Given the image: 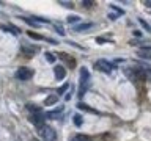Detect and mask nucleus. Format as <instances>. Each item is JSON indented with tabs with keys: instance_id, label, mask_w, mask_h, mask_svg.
I'll use <instances>...</instances> for the list:
<instances>
[{
	"instance_id": "f257e3e1",
	"label": "nucleus",
	"mask_w": 151,
	"mask_h": 141,
	"mask_svg": "<svg viewBox=\"0 0 151 141\" xmlns=\"http://www.w3.org/2000/svg\"><path fill=\"white\" fill-rule=\"evenodd\" d=\"M38 135L41 136L44 141H54L57 138V133H55V130L52 129V127L49 125H41V127H38Z\"/></svg>"
},
{
	"instance_id": "f03ea898",
	"label": "nucleus",
	"mask_w": 151,
	"mask_h": 141,
	"mask_svg": "<svg viewBox=\"0 0 151 141\" xmlns=\"http://www.w3.org/2000/svg\"><path fill=\"white\" fill-rule=\"evenodd\" d=\"M33 77V70L30 68H19L16 70V78L22 80V82H25V80H30Z\"/></svg>"
},
{
	"instance_id": "7ed1b4c3",
	"label": "nucleus",
	"mask_w": 151,
	"mask_h": 141,
	"mask_svg": "<svg viewBox=\"0 0 151 141\" xmlns=\"http://www.w3.org/2000/svg\"><path fill=\"white\" fill-rule=\"evenodd\" d=\"M96 68L99 69V70H102V72H112V69H113V66L109 63V61H106V60H99L98 63H96Z\"/></svg>"
},
{
	"instance_id": "20e7f679",
	"label": "nucleus",
	"mask_w": 151,
	"mask_h": 141,
	"mask_svg": "<svg viewBox=\"0 0 151 141\" xmlns=\"http://www.w3.org/2000/svg\"><path fill=\"white\" fill-rule=\"evenodd\" d=\"M22 52H24L27 56H33L35 53H38V52H40V47L30 46V44H24V46H22Z\"/></svg>"
},
{
	"instance_id": "39448f33",
	"label": "nucleus",
	"mask_w": 151,
	"mask_h": 141,
	"mask_svg": "<svg viewBox=\"0 0 151 141\" xmlns=\"http://www.w3.org/2000/svg\"><path fill=\"white\" fill-rule=\"evenodd\" d=\"M44 118H46V116L41 115V113H35V115L30 116V121H32L35 125L41 127V125H44Z\"/></svg>"
},
{
	"instance_id": "423d86ee",
	"label": "nucleus",
	"mask_w": 151,
	"mask_h": 141,
	"mask_svg": "<svg viewBox=\"0 0 151 141\" xmlns=\"http://www.w3.org/2000/svg\"><path fill=\"white\" fill-rule=\"evenodd\" d=\"M54 74H55V78L57 80H63L66 77V69L65 66H55L54 68Z\"/></svg>"
},
{
	"instance_id": "0eeeda50",
	"label": "nucleus",
	"mask_w": 151,
	"mask_h": 141,
	"mask_svg": "<svg viewBox=\"0 0 151 141\" xmlns=\"http://www.w3.org/2000/svg\"><path fill=\"white\" fill-rule=\"evenodd\" d=\"M61 115H63V108H58V110H55V111H49L46 115V118H50V119H60Z\"/></svg>"
},
{
	"instance_id": "6e6552de",
	"label": "nucleus",
	"mask_w": 151,
	"mask_h": 141,
	"mask_svg": "<svg viewBox=\"0 0 151 141\" xmlns=\"http://www.w3.org/2000/svg\"><path fill=\"white\" fill-rule=\"evenodd\" d=\"M57 100H58L57 96H47L44 99V105H54V103H57Z\"/></svg>"
},
{
	"instance_id": "1a4fd4ad",
	"label": "nucleus",
	"mask_w": 151,
	"mask_h": 141,
	"mask_svg": "<svg viewBox=\"0 0 151 141\" xmlns=\"http://www.w3.org/2000/svg\"><path fill=\"white\" fill-rule=\"evenodd\" d=\"M91 25H93V24H80V25H76L74 27V30L76 31H83V30H88V28H91Z\"/></svg>"
},
{
	"instance_id": "9d476101",
	"label": "nucleus",
	"mask_w": 151,
	"mask_h": 141,
	"mask_svg": "<svg viewBox=\"0 0 151 141\" xmlns=\"http://www.w3.org/2000/svg\"><path fill=\"white\" fill-rule=\"evenodd\" d=\"M27 110L33 111V115H35V113H41V108L38 107V105H35V103H28V105H27Z\"/></svg>"
},
{
	"instance_id": "9b49d317",
	"label": "nucleus",
	"mask_w": 151,
	"mask_h": 141,
	"mask_svg": "<svg viewBox=\"0 0 151 141\" xmlns=\"http://www.w3.org/2000/svg\"><path fill=\"white\" fill-rule=\"evenodd\" d=\"M73 119H74V124L76 125H77V127H80V125H82V116H80V115H74V118H73Z\"/></svg>"
},
{
	"instance_id": "f8f14e48",
	"label": "nucleus",
	"mask_w": 151,
	"mask_h": 141,
	"mask_svg": "<svg viewBox=\"0 0 151 141\" xmlns=\"http://www.w3.org/2000/svg\"><path fill=\"white\" fill-rule=\"evenodd\" d=\"M71 141H90V140H88V136H85V135H76Z\"/></svg>"
},
{
	"instance_id": "ddd939ff",
	"label": "nucleus",
	"mask_w": 151,
	"mask_h": 141,
	"mask_svg": "<svg viewBox=\"0 0 151 141\" xmlns=\"http://www.w3.org/2000/svg\"><path fill=\"white\" fill-rule=\"evenodd\" d=\"M46 60L49 61V63H55L57 56H55L54 53H50V52H47V53H46Z\"/></svg>"
},
{
	"instance_id": "4468645a",
	"label": "nucleus",
	"mask_w": 151,
	"mask_h": 141,
	"mask_svg": "<svg viewBox=\"0 0 151 141\" xmlns=\"http://www.w3.org/2000/svg\"><path fill=\"white\" fill-rule=\"evenodd\" d=\"M139 22L142 24V27H143L146 31H150V33H151V25H150V24H146V22L143 21V19H139Z\"/></svg>"
},
{
	"instance_id": "2eb2a0df",
	"label": "nucleus",
	"mask_w": 151,
	"mask_h": 141,
	"mask_svg": "<svg viewBox=\"0 0 151 141\" xmlns=\"http://www.w3.org/2000/svg\"><path fill=\"white\" fill-rule=\"evenodd\" d=\"M79 108H80V110H85V111H91V113H96V111L93 110V108H90L88 105H85V103H79Z\"/></svg>"
},
{
	"instance_id": "dca6fc26",
	"label": "nucleus",
	"mask_w": 151,
	"mask_h": 141,
	"mask_svg": "<svg viewBox=\"0 0 151 141\" xmlns=\"http://www.w3.org/2000/svg\"><path fill=\"white\" fill-rule=\"evenodd\" d=\"M79 21H80V17H79V16H69V17H68V22H69V24H74V22L77 24Z\"/></svg>"
},
{
	"instance_id": "f3484780",
	"label": "nucleus",
	"mask_w": 151,
	"mask_h": 141,
	"mask_svg": "<svg viewBox=\"0 0 151 141\" xmlns=\"http://www.w3.org/2000/svg\"><path fill=\"white\" fill-rule=\"evenodd\" d=\"M28 36L33 38V39H38V41L42 39V36H41V35H36V33H32V31H28Z\"/></svg>"
},
{
	"instance_id": "a211bd4d",
	"label": "nucleus",
	"mask_w": 151,
	"mask_h": 141,
	"mask_svg": "<svg viewBox=\"0 0 151 141\" xmlns=\"http://www.w3.org/2000/svg\"><path fill=\"white\" fill-rule=\"evenodd\" d=\"M66 89H68V83H65L63 86H60L58 89H57V93H58V94H63V93L66 91Z\"/></svg>"
},
{
	"instance_id": "6ab92c4d",
	"label": "nucleus",
	"mask_w": 151,
	"mask_h": 141,
	"mask_svg": "<svg viewBox=\"0 0 151 141\" xmlns=\"http://www.w3.org/2000/svg\"><path fill=\"white\" fill-rule=\"evenodd\" d=\"M82 5H83L85 8H91L93 5H94V2H88V0H83V2H82Z\"/></svg>"
},
{
	"instance_id": "aec40b11",
	"label": "nucleus",
	"mask_w": 151,
	"mask_h": 141,
	"mask_svg": "<svg viewBox=\"0 0 151 141\" xmlns=\"http://www.w3.org/2000/svg\"><path fill=\"white\" fill-rule=\"evenodd\" d=\"M145 74H146V80H151V68H145Z\"/></svg>"
},
{
	"instance_id": "412c9836",
	"label": "nucleus",
	"mask_w": 151,
	"mask_h": 141,
	"mask_svg": "<svg viewBox=\"0 0 151 141\" xmlns=\"http://www.w3.org/2000/svg\"><path fill=\"white\" fill-rule=\"evenodd\" d=\"M61 5H63V6H66V8H73V5H71L69 2H60Z\"/></svg>"
},
{
	"instance_id": "4be33fe9",
	"label": "nucleus",
	"mask_w": 151,
	"mask_h": 141,
	"mask_svg": "<svg viewBox=\"0 0 151 141\" xmlns=\"http://www.w3.org/2000/svg\"><path fill=\"white\" fill-rule=\"evenodd\" d=\"M55 28H57V31H58L60 35H65V30H63V28H61V27H58V25H57Z\"/></svg>"
},
{
	"instance_id": "5701e85b",
	"label": "nucleus",
	"mask_w": 151,
	"mask_h": 141,
	"mask_svg": "<svg viewBox=\"0 0 151 141\" xmlns=\"http://www.w3.org/2000/svg\"><path fill=\"white\" fill-rule=\"evenodd\" d=\"M112 9H115V11H116L118 14H123V11H121V9H120V8H116V6H115V5H112Z\"/></svg>"
},
{
	"instance_id": "b1692460",
	"label": "nucleus",
	"mask_w": 151,
	"mask_h": 141,
	"mask_svg": "<svg viewBox=\"0 0 151 141\" xmlns=\"http://www.w3.org/2000/svg\"><path fill=\"white\" fill-rule=\"evenodd\" d=\"M109 19H112V21H115V19H116V16H115V14H109Z\"/></svg>"
},
{
	"instance_id": "393cba45",
	"label": "nucleus",
	"mask_w": 151,
	"mask_h": 141,
	"mask_svg": "<svg viewBox=\"0 0 151 141\" xmlns=\"http://www.w3.org/2000/svg\"><path fill=\"white\" fill-rule=\"evenodd\" d=\"M134 36H139V38H140V36H142V33H140V31H134Z\"/></svg>"
},
{
	"instance_id": "a878e982",
	"label": "nucleus",
	"mask_w": 151,
	"mask_h": 141,
	"mask_svg": "<svg viewBox=\"0 0 151 141\" xmlns=\"http://www.w3.org/2000/svg\"><path fill=\"white\" fill-rule=\"evenodd\" d=\"M145 5L146 6H151V2H145Z\"/></svg>"
}]
</instances>
